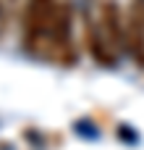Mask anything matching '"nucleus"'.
Instances as JSON below:
<instances>
[{"label":"nucleus","mask_w":144,"mask_h":150,"mask_svg":"<svg viewBox=\"0 0 144 150\" xmlns=\"http://www.w3.org/2000/svg\"><path fill=\"white\" fill-rule=\"evenodd\" d=\"M45 61L60 63V66H73L79 58L76 42H73V8L68 0L58 3V13L55 21L50 26V34L45 40V50H42Z\"/></svg>","instance_id":"obj_2"},{"label":"nucleus","mask_w":144,"mask_h":150,"mask_svg":"<svg viewBox=\"0 0 144 150\" xmlns=\"http://www.w3.org/2000/svg\"><path fill=\"white\" fill-rule=\"evenodd\" d=\"M126 55L144 69V0H131L126 8Z\"/></svg>","instance_id":"obj_4"},{"label":"nucleus","mask_w":144,"mask_h":150,"mask_svg":"<svg viewBox=\"0 0 144 150\" xmlns=\"http://www.w3.org/2000/svg\"><path fill=\"white\" fill-rule=\"evenodd\" d=\"M58 3L60 0H26V5H24V13H21V42L37 58H42L45 40H47L50 26L55 21V13H58Z\"/></svg>","instance_id":"obj_3"},{"label":"nucleus","mask_w":144,"mask_h":150,"mask_svg":"<svg viewBox=\"0 0 144 150\" xmlns=\"http://www.w3.org/2000/svg\"><path fill=\"white\" fill-rule=\"evenodd\" d=\"M81 34L94 63L113 69L126 55V13L118 0H100L97 11L81 13Z\"/></svg>","instance_id":"obj_1"},{"label":"nucleus","mask_w":144,"mask_h":150,"mask_svg":"<svg viewBox=\"0 0 144 150\" xmlns=\"http://www.w3.org/2000/svg\"><path fill=\"white\" fill-rule=\"evenodd\" d=\"M0 3H3V0H0Z\"/></svg>","instance_id":"obj_5"}]
</instances>
